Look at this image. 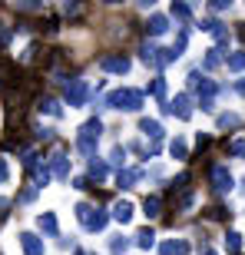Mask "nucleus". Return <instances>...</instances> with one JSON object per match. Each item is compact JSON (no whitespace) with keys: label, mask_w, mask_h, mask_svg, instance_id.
<instances>
[{"label":"nucleus","mask_w":245,"mask_h":255,"mask_svg":"<svg viewBox=\"0 0 245 255\" xmlns=\"http://www.w3.org/2000/svg\"><path fill=\"white\" fill-rule=\"evenodd\" d=\"M100 132H103V123L100 120H86L76 132V149L83 156H96V146H100Z\"/></svg>","instance_id":"obj_1"},{"label":"nucleus","mask_w":245,"mask_h":255,"mask_svg":"<svg viewBox=\"0 0 245 255\" xmlns=\"http://www.w3.org/2000/svg\"><path fill=\"white\" fill-rule=\"evenodd\" d=\"M106 106H110V110H122V113H136V110H142V93H139V90H129V86H122V90L110 93Z\"/></svg>","instance_id":"obj_2"},{"label":"nucleus","mask_w":245,"mask_h":255,"mask_svg":"<svg viewBox=\"0 0 245 255\" xmlns=\"http://www.w3.org/2000/svg\"><path fill=\"white\" fill-rule=\"evenodd\" d=\"M23 166L33 172V186H37V189H43V186L50 182V176H53V172H50V166L40 159V156H33V152H27V156H23Z\"/></svg>","instance_id":"obj_3"},{"label":"nucleus","mask_w":245,"mask_h":255,"mask_svg":"<svg viewBox=\"0 0 245 255\" xmlns=\"http://www.w3.org/2000/svg\"><path fill=\"white\" fill-rule=\"evenodd\" d=\"M66 103H70V110H76V106L86 103V96H90V86H86V80H66Z\"/></svg>","instance_id":"obj_4"},{"label":"nucleus","mask_w":245,"mask_h":255,"mask_svg":"<svg viewBox=\"0 0 245 255\" xmlns=\"http://www.w3.org/2000/svg\"><path fill=\"white\" fill-rule=\"evenodd\" d=\"M129 57H122V53H106V57H100V70L103 73H116V76H126L129 73Z\"/></svg>","instance_id":"obj_5"},{"label":"nucleus","mask_w":245,"mask_h":255,"mask_svg":"<svg viewBox=\"0 0 245 255\" xmlns=\"http://www.w3.org/2000/svg\"><path fill=\"white\" fill-rule=\"evenodd\" d=\"M209 179H212V189H216V192H232V186H236L229 166H219V162L209 169Z\"/></svg>","instance_id":"obj_6"},{"label":"nucleus","mask_w":245,"mask_h":255,"mask_svg":"<svg viewBox=\"0 0 245 255\" xmlns=\"http://www.w3.org/2000/svg\"><path fill=\"white\" fill-rule=\"evenodd\" d=\"M166 110H169V113H176L179 120H189V116H192V96H189V93H179L169 106H166Z\"/></svg>","instance_id":"obj_7"},{"label":"nucleus","mask_w":245,"mask_h":255,"mask_svg":"<svg viewBox=\"0 0 245 255\" xmlns=\"http://www.w3.org/2000/svg\"><path fill=\"white\" fill-rule=\"evenodd\" d=\"M139 57H142V63H149V66H156V70H162V50L156 47L152 40L139 47Z\"/></svg>","instance_id":"obj_8"},{"label":"nucleus","mask_w":245,"mask_h":255,"mask_svg":"<svg viewBox=\"0 0 245 255\" xmlns=\"http://www.w3.org/2000/svg\"><path fill=\"white\" fill-rule=\"evenodd\" d=\"M20 246H23V255H43V239L33 236V232H23Z\"/></svg>","instance_id":"obj_9"},{"label":"nucleus","mask_w":245,"mask_h":255,"mask_svg":"<svg viewBox=\"0 0 245 255\" xmlns=\"http://www.w3.org/2000/svg\"><path fill=\"white\" fill-rule=\"evenodd\" d=\"M169 30V17H162V13H152L149 20H146V33L149 37H162Z\"/></svg>","instance_id":"obj_10"},{"label":"nucleus","mask_w":245,"mask_h":255,"mask_svg":"<svg viewBox=\"0 0 245 255\" xmlns=\"http://www.w3.org/2000/svg\"><path fill=\"white\" fill-rule=\"evenodd\" d=\"M50 166H53V176H57L60 182H66V179H70V159H66L63 152H53Z\"/></svg>","instance_id":"obj_11"},{"label":"nucleus","mask_w":245,"mask_h":255,"mask_svg":"<svg viewBox=\"0 0 245 255\" xmlns=\"http://www.w3.org/2000/svg\"><path fill=\"white\" fill-rule=\"evenodd\" d=\"M139 129L146 132L152 142H159V139H162V123H159V120H149V116H146V120H139Z\"/></svg>","instance_id":"obj_12"},{"label":"nucleus","mask_w":245,"mask_h":255,"mask_svg":"<svg viewBox=\"0 0 245 255\" xmlns=\"http://www.w3.org/2000/svg\"><path fill=\"white\" fill-rule=\"evenodd\" d=\"M139 179H142V169H120V176H116L120 189H132Z\"/></svg>","instance_id":"obj_13"},{"label":"nucleus","mask_w":245,"mask_h":255,"mask_svg":"<svg viewBox=\"0 0 245 255\" xmlns=\"http://www.w3.org/2000/svg\"><path fill=\"white\" fill-rule=\"evenodd\" d=\"M113 219H116V222H122V226H126V222H129V219H132V202H126V199H120V202H116V206H113Z\"/></svg>","instance_id":"obj_14"},{"label":"nucleus","mask_w":245,"mask_h":255,"mask_svg":"<svg viewBox=\"0 0 245 255\" xmlns=\"http://www.w3.org/2000/svg\"><path fill=\"white\" fill-rule=\"evenodd\" d=\"M93 216H96V209L90 206V202H80V206H76V219H80V226H83V229L93 226Z\"/></svg>","instance_id":"obj_15"},{"label":"nucleus","mask_w":245,"mask_h":255,"mask_svg":"<svg viewBox=\"0 0 245 255\" xmlns=\"http://www.w3.org/2000/svg\"><path fill=\"white\" fill-rule=\"evenodd\" d=\"M159 252L162 255H189V242H182V239H176V242H162Z\"/></svg>","instance_id":"obj_16"},{"label":"nucleus","mask_w":245,"mask_h":255,"mask_svg":"<svg viewBox=\"0 0 245 255\" xmlns=\"http://www.w3.org/2000/svg\"><path fill=\"white\" fill-rule=\"evenodd\" d=\"M37 226H40L43 236H57V216H53V212H43V216L37 219Z\"/></svg>","instance_id":"obj_17"},{"label":"nucleus","mask_w":245,"mask_h":255,"mask_svg":"<svg viewBox=\"0 0 245 255\" xmlns=\"http://www.w3.org/2000/svg\"><path fill=\"white\" fill-rule=\"evenodd\" d=\"M106 176H110V166H106L103 159H90V179H96V182H103Z\"/></svg>","instance_id":"obj_18"},{"label":"nucleus","mask_w":245,"mask_h":255,"mask_svg":"<svg viewBox=\"0 0 245 255\" xmlns=\"http://www.w3.org/2000/svg\"><path fill=\"white\" fill-rule=\"evenodd\" d=\"M226 66L232 70V73H242V70H245V50H236V53H229V57H226Z\"/></svg>","instance_id":"obj_19"},{"label":"nucleus","mask_w":245,"mask_h":255,"mask_svg":"<svg viewBox=\"0 0 245 255\" xmlns=\"http://www.w3.org/2000/svg\"><path fill=\"white\" fill-rule=\"evenodd\" d=\"M222 60H226V57H222V47H212V50L206 53V60H202V70H216Z\"/></svg>","instance_id":"obj_20"},{"label":"nucleus","mask_w":245,"mask_h":255,"mask_svg":"<svg viewBox=\"0 0 245 255\" xmlns=\"http://www.w3.org/2000/svg\"><path fill=\"white\" fill-rule=\"evenodd\" d=\"M149 93L156 96L159 103H166V93H169V86H166V80H162V76H156V80L149 83Z\"/></svg>","instance_id":"obj_21"},{"label":"nucleus","mask_w":245,"mask_h":255,"mask_svg":"<svg viewBox=\"0 0 245 255\" xmlns=\"http://www.w3.org/2000/svg\"><path fill=\"white\" fill-rule=\"evenodd\" d=\"M142 209H146V216H149V219H156V216H159V209H162V199L159 196H146Z\"/></svg>","instance_id":"obj_22"},{"label":"nucleus","mask_w":245,"mask_h":255,"mask_svg":"<svg viewBox=\"0 0 245 255\" xmlns=\"http://www.w3.org/2000/svg\"><path fill=\"white\" fill-rule=\"evenodd\" d=\"M37 106H40V113H50V116H60V113H63V110H60V103H57V100H50V96H43Z\"/></svg>","instance_id":"obj_23"},{"label":"nucleus","mask_w":245,"mask_h":255,"mask_svg":"<svg viewBox=\"0 0 245 255\" xmlns=\"http://www.w3.org/2000/svg\"><path fill=\"white\" fill-rule=\"evenodd\" d=\"M172 17H179L182 23H189V20H192V7H186V3L176 0V3H172Z\"/></svg>","instance_id":"obj_24"},{"label":"nucleus","mask_w":245,"mask_h":255,"mask_svg":"<svg viewBox=\"0 0 245 255\" xmlns=\"http://www.w3.org/2000/svg\"><path fill=\"white\" fill-rule=\"evenodd\" d=\"M226 249H229V255L242 252V236H239V232H229L226 236Z\"/></svg>","instance_id":"obj_25"},{"label":"nucleus","mask_w":245,"mask_h":255,"mask_svg":"<svg viewBox=\"0 0 245 255\" xmlns=\"http://www.w3.org/2000/svg\"><path fill=\"white\" fill-rule=\"evenodd\" d=\"M106 222H110V216H106L103 209H96V216H93V226H90V232H103Z\"/></svg>","instance_id":"obj_26"},{"label":"nucleus","mask_w":245,"mask_h":255,"mask_svg":"<svg viewBox=\"0 0 245 255\" xmlns=\"http://www.w3.org/2000/svg\"><path fill=\"white\" fill-rule=\"evenodd\" d=\"M169 152L176 156V159H186V156H189V146H186L182 139H172V142H169Z\"/></svg>","instance_id":"obj_27"},{"label":"nucleus","mask_w":245,"mask_h":255,"mask_svg":"<svg viewBox=\"0 0 245 255\" xmlns=\"http://www.w3.org/2000/svg\"><path fill=\"white\" fill-rule=\"evenodd\" d=\"M152 242H156V236H152V229H142L139 236H136V246H139V249H152Z\"/></svg>","instance_id":"obj_28"},{"label":"nucleus","mask_w":245,"mask_h":255,"mask_svg":"<svg viewBox=\"0 0 245 255\" xmlns=\"http://www.w3.org/2000/svg\"><path fill=\"white\" fill-rule=\"evenodd\" d=\"M110 162L122 169V162H126V146H113V152H110Z\"/></svg>","instance_id":"obj_29"},{"label":"nucleus","mask_w":245,"mask_h":255,"mask_svg":"<svg viewBox=\"0 0 245 255\" xmlns=\"http://www.w3.org/2000/svg\"><path fill=\"white\" fill-rule=\"evenodd\" d=\"M239 123H242V120H239L236 113H222L219 116V129H229V126H239Z\"/></svg>","instance_id":"obj_30"},{"label":"nucleus","mask_w":245,"mask_h":255,"mask_svg":"<svg viewBox=\"0 0 245 255\" xmlns=\"http://www.w3.org/2000/svg\"><path fill=\"white\" fill-rule=\"evenodd\" d=\"M110 249H113V255H122L126 249H129V239H122V236H116L113 242H110Z\"/></svg>","instance_id":"obj_31"},{"label":"nucleus","mask_w":245,"mask_h":255,"mask_svg":"<svg viewBox=\"0 0 245 255\" xmlns=\"http://www.w3.org/2000/svg\"><path fill=\"white\" fill-rule=\"evenodd\" d=\"M186 43H189V30H182L179 37H176V47H172V53H176V57H182V50H186Z\"/></svg>","instance_id":"obj_32"},{"label":"nucleus","mask_w":245,"mask_h":255,"mask_svg":"<svg viewBox=\"0 0 245 255\" xmlns=\"http://www.w3.org/2000/svg\"><path fill=\"white\" fill-rule=\"evenodd\" d=\"M229 152L232 156H245V139H232L229 142Z\"/></svg>","instance_id":"obj_33"},{"label":"nucleus","mask_w":245,"mask_h":255,"mask_svg":"<svg viewBox=\"0 0 245 255\" xmlns=\"http://www.w3.org/2000/svg\"><path fill=\"white\" fill-rule=\"evenodd\" d=\"M10 37H13V30H10L7 23H0V50H3V47L10 43Z\"/></svg>","instance_id":"obj_34"},{"label":"nucleus","mask_w":245,"mask_h":255,"mask_svg":"<svg viewBox=\"0 0 245 255\" xmlns=\"http://www.w3.org/2000/svg\"><path fill=\"white\" fill-rule=\"evenodd\" d=\"M33 199H37V186H30V189L20 192V202H33Z\"/></svg>","instance_id":"obj_35"},{"label":"nucleus","mask_w":245,"mask_h":255,"mask_svg":"<svg viewBox=\"0 0 245 255\" xmlns=\"http://www.w3.org/2000/svg\"><path fill=\"white\" fill-rule=\"evenodd\" d=\"M226 216H229V212L222 206H212V209H209V219H226Z\"/></svg>","instance_id":"obj_36"},{"label":"nucleus","mask_w":245,"mask_h":255,"mask_svg":"<svg viewBox=\"0 0 245 255\" xmlns=\"http://www.w3.org/2000/svg\"><path fill=\"white\" fill-rule=\"evenodd\" d=\"M63 13L66 17H76L80 13V3H63Z\"/></svg>","instance_id":"obj_37"},{"label":"nucleus","mask_w":245,"mask_h":255,"mask_svg":"<svg viewBox=\"0 0 245 255\" xmlns=\"http://www.w3.org/2000/svg\"><path fill=\"white\" fill-rule=\"evenodd\" d=\"M199 106H202L206 113H212V110H216V100H199Z\"/></svg>","instance_id":"obj_38"},{"label":"nucleus","mask_w":245,"mask_h":255,"mask_svg":"<svg viewBox=\"0 0 245 255\" xmlns=\"http://www.w3.org/2000/svg\"><path fill=\"white\" fill-rule=\"evenodd\" d=\"M7 209H10V199H0V219L7 216Z\"/></svg>","instance_id":"obj_39"},{"label":"nucleus","mask_w":245,"mask_h":255,"mask_svg":"<svg viewBox=\"0 0 245 255\" xmlns=\"http://www.w3.org/2000/svg\"><path fill=\"white\" fill-rule=\"evenodd\" d=\"M0 182H7V162L0 159Z\"/></svg>","instance_id":"obj_40"},{"label":"nucleus","mask_w":245,"mask_h":255,"mask_svg":"<svg viewBox=\"0 0 245 255\" xmlns=\"http://www.w3.org/2000/svg\"><path fill=\"white\" fill-rule=\"evenodd\" d=\"M236 90H239V93H245V80H242V83H239V86H236Z\"/></svg>","instance_id":"obj_41"},{"label":"nucleus","mask_w":245,"mask_h":255,"mask_svg":"<svg viewBox=\"0 0 245 255\" xmlns=\"http://www.w3.org/2000/svg\"><path fill=\"white\" fill-rule=\"evenodd\" d=\"M206 255H216V252H206Z\"/></svg>","instance_id":"obj_42"},{"label":"nucleus","mask_w":245,"mask_h":255,"mask_svg":"<svg viewBox=\"0 0 245 255\" xmlns=\"http://www.w3.org/2000/svg\"><path fill=\"white\" fill-rule=\"evenodd\" d=\"M76 255H86V252H76Z\"/></svg>","instance_id":"obj_43"}]
</instances>
